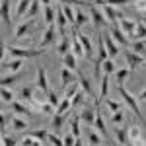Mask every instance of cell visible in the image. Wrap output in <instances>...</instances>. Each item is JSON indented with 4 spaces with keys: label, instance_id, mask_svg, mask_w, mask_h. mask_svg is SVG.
<instances>
[{
    "label": "cell",
    "instance_id": "1",
    "mask_svg": "<svg viewBox=\"0 0 146 146\" xmlns=\"http://www.w3.org/2000/svg\"><path fill=\"white\" fill-rule=\"evenodd\" d=\"M117 90H119V94H121V98L125 100V103H127V105L133 109V113H135L136 117H138V121L144 125V129H146V119H144V115L140 113V107H138V101H136V98H135V96H131L129 92L125 90L123 84H117Z\"/></svg>",
    "mask_w": 146,
    "mask_h": 146
},
{
    "label": "cell",
    "instance_id": "2",
    "mask_svg": "<svg viewBox=\"0 0 146 146\" xmlns=\"http://www.w3.org/2000/svg\"><path fill=\"white\" fill-rule=\"evenodd\" d=\"M43 53H45V49H22V47L16 45L8 47V55H12L14 58H35Z\"/></svg>",
    "mask_w": 146,
    "mask_h": 146
},
{
    "label": "cell",
    "instance_id": "3",
    "mask_svg": "<svg viewBox=\"0 0 146 146\" xmlns=\"http://www.w3.org/2000/svg\"><path fill=\"white\" fill-rule=\"evenodd\" d=\"M129 144L131 146H146V138L142 136V131L138 127H129Z\"/></svg>",
    "mask_w": 146,
    "mask_h": 146
},
{
    "label": "cell",
    "instance_id": "4",
    "mask_svg": "<svg viewBox=\"0 0 146 146\" xmlns=\"http://www.w3.org/2000/svg\"><path fill=\"white\" fill-rule=\"evenodd\" d=\"M37 88L43 92V96L49 94V80H47V72H45V64H39L37 66Z\"/></svg>",
    "mask_w": 146,
    "mask_h": 146
},
{
    "label": "cell",
    "instance_id": "5",
    "mask_svg": "<svg viewBox=\"0 0 146 146\" xmlns=\"http://www.w3.org/2000/svg\"><path fill=\"white\" fill-rule=\"evenodd\" d=\"M90 14H92V22H94V25H96L98 29L105 27V25L109 23V22H107V18L98 10V6H96V4H92V6H90Z\"/></svg>",
    "mask_w": 146,
    "mask_h": 146
},
{
    "label": "cell",
    "instance_id": "6",
    "mask_svg": "<svg viewBox=\"0 0 146 146\" xmlns=\"http://www.w3.org/2000/svg\"><path fill=\"white\" fill-rule=\"evenodd\" d=\"M125 58H127V68L133 72L136 66H140L142 62H144V56L136 55L135 51H125Z\"/></svg>",
    "mask_w": 146,
    "mask_h": 146
},
{
    "label": "cell",
    "instance_id": "7",
    "mask_svg": "<svg viewBox=\"0 0 146 146\" xmlns=\"http://www.w3.org/2000/svg\"><path fill=\"white\" fill-rule=\"evenodd\" d=\"M109 33H111V37L115 39V41H117V43H121L123 47L131 45V41L127 39V35H125V31L121 29V27H119V25H113V27H111V31H109Z\"/></svg>",
    "mask_w": 146,
    "mask_h": 146
},
{
    "label": "cell",
    "instance_id": "8",
    "mask_svg": "<svg viewBox=\"0 0 146 146\" xmlns=\"http://www.w3.org/2000/svg\"><path fill=\"white\" fill-rule=\"evenodd\" d=\"M56 37V29H55V23L53 25H47L45 33H43V37H41V49H45L47 45H51L53 41H55Z\"/></svg>",
    "mask_w": 146,
    "mask_h": 146
},
{
    "label": "cell",
    "instance_id": "9",
    "mask_svg": "<svg viewBox=\"0 0 146 146\" xmlns=\"http://www.w3.org/2000/svg\"><path fill=\"white\" fill-rule=\"evenodd\" d=\"M33 23H35L33 20H23V22H20V25H18L16 31H14V37H16V39H23V35L33 27Z\"/></svg>",
    "mask_w": 146,
    "mask_h": 146
},
{
    "label": "cell",
    "instance_id": "10",
    "mask_svg": "<svg viewBox=\"0 0 146 146\" xmlns=\"http://www.w3.org/2000/svg\"><path fill=\"white\" fill-rule=\"evenodd\" d=\"M103 41H105V47H107L109 58H115V56L119 55V47L115 45V41H113L111 33H105V31H103Z\"/></svg>",
    "mask_w": 146,
    "mask_h": 146
},
{
    "label": "cell",
    "instance_id": "11",
    "mask_svg": "<svg viewBox=\"0 0 146 146\" xmlns=\"http://www.w3.org/2000/svg\"><path fill=\"white\" fill-rule=\"evenodd\" d=\"M78 39H80V43H82V47H84L86 58H88V60H90V58H94V45H92L90 37H88V35H84V33H80V31H78Z\"/></svg>",
    "mask_w": 146,
    "mask_h": 146
},
{
    "label": "cell",
    "instance_id": "12",
    "mask_svg": "<svg viewBox=\"0 0 146 146\" xmlns=\"http://www.w3.org/2000/svg\"><path fill=\"white\" fill-rule=\"evenodd\" d=\"M103 16L107 18V22L111 23V27H113V25H117V20L121 18V14L115 12V8H113L111 4H105V6H103Z\"/></svg>",
    "mask_w": 146,
    "mask_h": 146
},
{
    "label": "cell",
    "instance_id": "13",
    "mask_svg": "<svg viewBox=\"0 0 146 146\" xmlns=\"http://www.w3.org/2000/svg\"><path fill=\"white\" fill-rule=\"evenodd\" d=\"M96 115H98V111H94L92 107H84V111L80 113V119H82V123L86 125H96Z\"/></svg>",
    "mask_w": 146,
    "mask_h": 146
},
{
    "label": "cell",
    "instance_id": "14",
    "mask_svg": "<svg viewBox=\"0 0 146 146\" xmlns=\"http://www.w3.org/2000/svg\"><path fill=\"white\" fill-rule=\"evenodd\" d=\"M119 27H121V29H123L129 37H135V35H136V23L133 22V20L121 18V25H119Z\"/></svg>",
    "mask_w": 146,
    "mask_h": 146
},
{
    "label": "cell",
    "instance_id": "15",
    "mask_svg": "<svg viewBox=\"0 0 146 146\" xmlns=\"http://www.w3.org/2000/svg\"><path fill=\"white\" fill-rule=\"evenodd\" d=\"M2 22L4 25L12 29V16H10V0H2Z\"/></svg>",
    "mask_w": 146,
    "mask_h": 146
},
{
    "label": "cell",
    "instance_id": "16",
    "mask_svg": "<svg viewBox=\"0 0 146 146\" xmlns=\"http://www.w3.org/2000/svg\"><path fill=\"white\" fill-rule=\"evenodd\" d=\"M101 94H100V98H96V107H100V103L101 100H105V96H107V90H109V74H103L101 76Z\"/></svg>",
    "mask_w": 146,
    "mask_h": 146
},
{
    "label": "cell",
    "instance_id": "17",
    "mask_svg": "<svg viewBox=\"0 0 146 146\" xmlns=\"http://www.w3.org/2000/svg\"><path fill=\"white\" fill-rule=\"evenodd\" d=\"M68 84H76V80H74V74H72V70L64 66L62 70H60V86H62V88H66Z\"/></svg>",
    "mask_w": 146,
    "mask_h": 146
},
{
    "label": "cell",
    "instance_id": "18",
    "mask_svg": "<svg viewBox=\"0 0 146 146\" xmlns=\"http://www.w3.org/2000/svg\"><path fill=\"white\" fill-rule=\"evenodd\" d=\"M109 58V53H107V47H105V41H103V31L100 33V41H98V60H107Z\"/></svg>",
    "mask_w": 146,
    "mask_h": 146
},
{
    "label": "cell",
    "instance_id": "19",
    "mask_svg": "<svg viewBox=\"0 0 146 146\" xmlns=\"http://www.w3.org/2000/svg\"><path fill=\"white\" fill-rule=\"evenodd\" d=\"M98 115H96V129L100 131L101 135L105 136V138H109V131H107V127H105V121H103V115H101L100 109H96Z\"/></svg>",
    "mask_w": 146,
    "mask_h": 146
},
{
    "label": "cell",
    "instance_id": "20",
    "mask_svg": "<svg viewBox=\"0 0 146 146\" xmlns=\"http://www.w3.org/2000/svg\"><path fill=\"white\" fill-rule=\"evenodd\" d=\"M113 135L117 138V142L119 144H129V129H121V127H117L115 131H113Z\"/></svg>",
    "mask_w": 146,
    "mask_h": 146
},
{
    "label": "cell",
    "instance_id": "21",
    "mask_svg": "<svg viewBox=\"0 0 146 146\" xmlns=\"http://www.w3.org/2000/svg\"><path fill=\"white\" fill-rule=\"evenodd\" d=\"M76 74H78V80H80V86H82V90L86 92L88 96H94V90H92V84H90V80L84 76V72L82 70H76Z\"/></svg>",
    "mask_w": 146,
    "mask_h": 146
},
{
    "label": "cell",
    "instance_id": "22",
    "mask_svg": "<svg viewBox=\"0 0 146 146\" xmlns=\"http://www.w3.org/2000/svg\"><path fill=\"white\" fill-rule=\"evenodd\" d=\"M31 2H33V0H20V2H18V8H16V18H25V14L29 10Z\"/></svg>",
    "mask_w": 146,
    "mask_h": 146
},
{
    "label": "cell",
    "instance_id": "23",
    "mask_svg": "<svg viewBox=\"0 0 146 146\" xmlns=\"http://www.w3.org/2000/svg\"><path fill=\"white\" fill-rule=\"evenodd\" d=\"M56 23H58V31H60V35H64L66 31V23H68V20H66V16H64V12H62V8H58L56 10Z\"/></svg>",
    "mask_w": 146,
    "mask_h": 146
},
{
    "label": "cell",
    "instance_id": "24",
    "mask_svg": "<svg viewBox=\"0 0 146 146\" xmlns=\"http://www.w3.org/2000/svg\"><path fill=\"white\" fill-rule=\"evenodd\" d=\"M23 64V58H14L12 62H6V60H2V70H12V72H16V70H20Z\"/></svg>",
    "mask_w": 146,
    "mask_h": 146
},
{
    "label": "cell",
    "instance_id": "25",
    "mask_svg": "<svg viewBox=\"0 0 146 146\" xmlns=\"http://www.w3.org/2000/svg\"><path fill=\"white\" fill-rule=\"evenodd\" d=\"M12 131H27V121H23L20 119L16 113H14V117H12Z\"/></svg>",
    "mask_w": 146,
    "mask_h": 146
},
{
    "label": "cell",
    "instance_id": "26",
    "mask_svg": "<svg viewBox=\"0 0 146 146\" xmlns=\"http://www.w3.org/2000/svg\"><path fill=\"white\" fill-rule=\"evenodd\" d=\"M12 113H16V115H31L29 107H25L22 101H12Z\"/></svg>",
    "mask_w": 146,
    "mask_h": 146
},
{
    "label": "cell",
    "instance_id": "27",
    "mask_svg": "<svg viewBox=\"0 0 146 146\" xmlns=\"http://www.w3.org/2000/svg\"><path fill=\"white\" fill-rule=\"evenodd\" d=\"M70 109H72V100L64 96V98L60 100V103H58V107H56L55 113H60V115H62V113H68Z\"/></svg>",
    "mask_w": 146,
    "mask_h": 146
},
{
    "label": "cell",
    "instance_id": "28",
    "mask_svg": "<svg viewBox=\"0 0 146 146\" xmlns=\"http://www.w3.org/2000/svg\"><path fill=\"white\" fill-rule=\"evenodd\" d=\"M43 14H45V23L47 25H53L56 22V12L51 6H43Z\"/></svg>",
    "mask_w": 146,
    "mask_h": 146
},
{
    "label": "cell",
    "instance_id": "29",
    "mask_svg": "<svg viewBox=\"0 0 146 146\" xmlns=\"http://www.w3.org/2000/svg\"><path fill=\"white\" fill-rule=\"evenodd\" d=\"M62 62H64V66L70 68V70H78V64H76V55H74V53L64 55V56H62Z\"/></svg>",
    "mask_w": 146,
    "mask_h": 146
},
{
    "label": "cell",
    "instance_id": "30",
    "mask_svg": "<svg viewBox=\"0 0 146 146\" xmlns=\"http://www.w3.org/2000/svg\"><path fill=\"white\" fill-rule=\"evenodd\" d=\"M80 123H82L80 115H74L72 117V123H70V133L74 135V138H80Z\"/></svg>",
    "mask_w": 146,
    "mask_h": 146
},
{
    "label": "cell",
    "instance_id": "31",
    "mask_svg": "<svg viewBox=\"0 0 146 146\" xmlns=\"http://www.w3.org/2000/svg\"><path fill=\"white\" fill-rule=\"evenodd\" d=\"M88 22H90V18H88L82 10H76V23H74L72 27H74V29H80L84 23H88Z\"/></svg>",
    "mask_w": 146,
    "mask_h": 146
},
{
    "label": "cell",
    "instance_id": "32",
    "mask_svg": "<svg viewBox=\"0 0 146 146\" xmlns=\"http://www.w3.org/2000/svg\"><path fill=\"white\" fill-rule=\"evenodd\" d=\"M68 47H70V39H68V35L64 33V35H62V39H60V45H58V55H60V56L68 55V53H70Z\"/></svg>",
    "mask_w": 146,
    "mask_h": 146
},
{
    "label": "cell",
    "instance_id": "33",
    "mask_svg": "<svg viewBox=\"0 0 146 146\" xmlns=\"http://www.w3.org/2000/svg\"><path fill=\"white\" fill-rule=\"evenodd\" d=\"M131 51H135L136 55H140V56H146V43L144 41H133L131 43Z\"/></svg>",
    "mask_w": 146,
    "mask_h": 146
},
{
    "label": "cell",
    "instance_id": "34",
    "mask_svg": "<svg viewBox=\"0 0 146 146\" xmlns=\"http://www.w3.org/2000/svg\"><path fill=\"white\" fill-rule=\"evenodd\" d=\"M39 0H33L31 2V6H29V10H27V14H25V20H33L35 16H37V12H39Z\"/></svg>",
    "mask_w": 146,
    "mask_h": 146
},
{
    "label": "cell",
    "instance_id": "35",
    "mask_svg": "<svg viewBox=\"0 0 146 146\" xmlns=\"http://www.w3.org/2000/svg\"><path fill=\"white\" fill-rule=\"evenodd\" d=\"M33 86H23L22 88V100L23 101H33L35 98H33Z\"/></svg>",
    "mask_w": 146,
    "mask_h": 146
},
{
    "label": "cell",
    "instance_id": "36",
    "mask_svg": "<svg viewBox=\"0 0 146 146\" xmlns=\"http://www.w3.org/2000/svg\"><path fill=\"white\" fill-rule=\"evenodd\" d=\"M129 74H131L129 68H121V70H117V72H115V80H117V84H125V80L129 78Z\"/></svg>",
    "mask_w": 146,
    "mask_h": 146
},
{
    "label": "cell",
    "instance_id": "37",
    "mask_svg": "<svg viewBox=\"0 0 146 146\" xmlns=\"http://www.w3.org/2000/svg\"><path fill=\"white\" fill-rule=\"evenodd\" d=\"M51 146H64V138L56 135V133H49V140H47Z\"/></svg>",
    "mask_w": 146,
    "mask_h": 146
},
{
    "label": "cell",
    "instance_id": "38",
    "mask_svg": "<svg viewBox=\"0 0 146 146\" xmlns=\"http://www.w3.org/2000/svg\"><path fill=\"white\" fill-rule=\"evenodd\" d=\"M27 136H33V138H37V140H49V133L47 131H27Z\"/></svg>",
    "mask_w": 146,
    "mask_h": 146
},
{
    "label": "cell",
    "instance_id": "39",
    "mask_svg": "<svg viewBox=\"0 0 146 146\" xmlns=\"http://www.w3.org/2000/svg\"><path fill=\"white\" fill-rule=\"evenodd\" d=\"M62 12H64L66 20L72 23V25H74V23H76V12L72 10V6H62Z\"/></svg>",
    "mask_w": 146,
    "mask_h": 146
},
{
    "label": "cell",
    "instance_id": "40",
    "mask_svg": "<svg viewBox=\"0 0 146 146\" xmlns=\"http://www.w3.org/2000/svg\"><path fill=\"white\" fill-rule=\"evenodd\" d=\"M115 72H117V68L113 64V58L103 60V74H115Z\"/></svg>",
    "mask_w": 146,
    "mask_h": 146
},
{
    "label": "cell",
    "instance_id": "41",
    "mask_svg": "<svg viewBox=\"0 0 146 146\" xmlns=\"http://www.w3.org/2000/svg\"><path fill=\"white\" fill-rule=\"evenodd\" d=\"M22 78V74H14V76H4L2 78V88H8V86H12V84H16L18 80Z\"/></svg>",
    "mask_w": 146,
    "mask_h": 146
},
{
    "label": "cell",
    "instance_id": "42",
    "mask_svg": "<svg viewBox=\"0 0 146 146\" xmlns=\"http://www.w3.org/2000/svg\"><path fill=\"white\" fill-rule=\"evenodd\" d=\"M88 140H90V146H100V142H101V138H100V135H98V131H88Z\"/></svg>",
    "mask_w": 146,
    "mask_h": 146
},
{
    "label": "cell",
    "instance_id": "43",
    "mask_svg": "<svg viewBox=\"0 0 146 146\" xmlns=\"http://www.w3.org/2000/svg\"><path fill=\"white\" fill-rule=\"evenodd\" d=\"M47 101H49V103H51L53 107H58V103H60V100H58V96H56V94H55L53 90H51L49 94H47Z\"/></svg>",
    "mask_w": 146,
    "mask_h": 146
},
{
    "label": "cell",
    "instance_id": "44",
    "mask_svg": "<svg viewBox=\"0 0 146 146\" xmlns=\"http://www.w3.org/2000/svg\"><path fill=\"white\" fill-rule=\"evenodd\" d=\"M105 105L111 109L113 113H117V111H121V103H117V101H113V100H109V98H105Z\"/></svg>",
    "mask_w": 146,
    "mask_h": 146
},
{
    "label": "cell",
    "instance_id": "45",
    "mask_svg": "<svg viewBox=\"0 0 146 146\" xmlns=\"http://www.w3.org/2000/svg\"><path fill=\"white\" fill-rule=\"evenodd\" d=\"M136 37H140L142 41L146 39V25H144L142 22H138V23H136Z\"/></svg>",
    "mask_w": 146,
    "mask_h": 146
},
{
    "label": "cell",
    "instance_id": "46",
    "mask_svg": "<svg viewBox=\"0 0 146 146\" xmlns=\"http://www.w3.org/2000/svg\"><path fill=\"white\" fill-rule=\"evenodd\" d=\"M0 94H2V101H6V103H12V101H14V94H12L8 88H2Z\"/></svg>",
    "mask_w": 146,
    "mask_h": 146
},
{
    "label": "cell",
    "instance_id": "47",
    "mask_svg": "<svg viewBox=\"0 0 146 146\" xmlns=\"http://www.w3.org/2000/svg\"><path fill=\"white\" fill-rule=\"evenodd\" d=\"M22 146H41V140H37L33 136H27L22 140Z\"/></svg>",
    "mask_w": 146,
    "mask_h": 146
},
{
    "label": "cell",
    "instance_id": "48",
    "mask_svg": "<svg viewBox=\"0 0 146 146\" xmlns=\"http://www.w3.org/2000/svg\"><path fill=\"white\" fill-rule=\"evenodd\" d=\"M111 121L115 125H121L125 121V113H123V109H121V111H117V113H113V117H111Z\"/></svg>",
    "mask_w": 146,
    "mask_h": 146
},
{
    "label": "cell",
    "instance_id": "49",
    "mask_svg": "<svg viewBox=\"0 0 146 146\" xmlns=\"http://www.w3.org/2000/svg\"><path fill=\"white\" fill-rule=\"evenodd\" d=\"M135 8H136V12H142L144 14L146 12V0H135Z\"/></svg>",
    "mask_w": 146,
    "mask_h": 146
},
{
    "label": "cell",
    "instance_id": "50",
    "mask_svg": "<svg viewBox=\"0 0 146 146\" xmlns=\"http://www.w3.org/2000/svg\"><path fill=\"white\" fill-rule=\"evenodd\" d=\"M80 103H84V94H82V92H78V94L74 96V100H72V107H74V105H80Z\"/></svg>",
    "mask_w": 146,
    "mask_h": 146
},
{
    "label": "cell",
    "instance_id": "51",
    "mask_svg": "<svg viewBox=\"0 0 146 146\" xmlns=\"http://www.w3.org/2000/svg\"><path fill=\"white\" fill-rule=\"evenodd\" d=\"M131 0H107V4H111V6H123V4H129Z\"/></svg>",
    "mask_w": 146,
    "mask_h": 146
},
{
    "label": "cell",
    "instance_id": "52",
    "mask_svg": "<svg viewBox=\"0 0 146 146\" xmlns=\"http://www.w3.org/2000/svg\"><path fill=\"white\" fill-rule=\"evenodd\" d=\"M64 146H74V135L72 133L64 136Z\"/></svg>",
    "mask_w": 146,
    "mask_h": 146
},
{
    "label": "cell",
    "instance_id": "53",
    "mask_svg": "<svg viewBox=\"0 0 146 146\" xmlns=\"http://www.w3.org/2000/svg\"><path fill=\"white\" fill-rule=\"evenodd\" d=\"M41 111H45V113H53V105H51V103L47 101V103H43V105H41ZM53 115H55V113H53Z\"/></svg>",
    "mask_w": 146,
    "mask_h": 146
},
{
    "label": "cell",
    "instance_id": "54",
    "mask_svg": "<svg viewBox=\"0 0 146 146\" xmlns=\"http://www.w3.org/2000/svg\"><path fill=\"white\" fill-rule=\"evenodd\" d=\"M138 100H140V101H146V90H142V92H140V96H138Z\"/></svg>",
    "mask_w": 146,
    "mask_h": 146
},
{
    "label": "cell",
    "instance_id": "55",
    "mask_svg": "<svg viewBox=\"0 0 146 146\" xmlns=\"http://www.w3.org/2000/svg\"><path fill=\"white\" fill-rule=\"evenodd\" d=\"M74 146H84V144H82V138H76V142H74Z\"/></svg>",
    "mask_w": 146,
    "mask_h": 146
},
{
    "label": "cell",
    "instance_id": "56",
    "mask_svg": "<svg viewBox=\"0 0 146 146\" xmlns=\"http://www.w3.org/2000/svg\"><path fill=\"white\" fill-rule=\"evenodd\" d=\"M41 4L43 6H51V0H41Z\"/></svg>",
    "mask_w": 146,
    "mask_h": 146
},
{
    "label": "cell",
    "instance_id": "57",
    "mask_svg": "<svg viewBox=\"0 0 146 146\" xmlns=\"http://www.w3.org/2000/svg\"><path fill=\"white\" fill-rule=\"evenodd\" d=\"M140 22H142V23H144V25H146V18H144V20H140Z\"/></svg>",
    "mask_w": 146,
    "mask_h": 146
},
{
    "label": "cell",
    "instance_id": "58",
    "mask_svg": "<svg viewBox=\"0 0 146 146\" xmlns=\"http://www.w3.org/2000/svg\"><path fill=\"white\" fill-rule=\"evenodd\" d=\"M119 146H123V144H119Z\"/></svg>",
    "mask_w": 146,
    "mask_h": 146
},
{
    "label": "cell",
    "instance_id": "59",
    "mask_svg": "<svg viewBox=\"0 0 146 146\" xmlns=\"http://www.w3.org/2000/svg\"><path fill=\"white\" fill-rule=\"evenodd\" d=\"M144 43H146V39H144Z\"/></svg>",
    "mask_w": 146,
    "mask_h": 146
},
{
    "label": "cell",
    "instance_id": "60",
    "mask_svg": "<svg viewBox=\"0 0 146 146\" xmlns=\"http://www.w3.org/2000/svg\"><path fill=\"white\" fill-rule=\"evenodd\" d=\"M20 146H22V144H20Z\"/></svg>",
    "mask_w": 146,
    "mask_h": 146
}]
</instances>
